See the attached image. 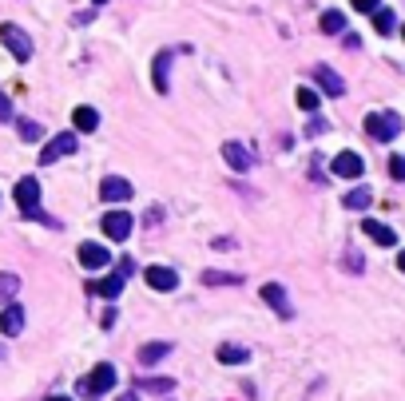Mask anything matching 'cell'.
<instances>
[{
  "label": "cell",
  "mask_w": 405,
  "mask_h": 401,
  "mask_svg": "<svg viewBox=\"0 0 405 401\" xmlns=\"http://www.w3.org/2000/svg\"><path fill=\"white\" fill-rule=\"evenodd\" d=\"M72 123H76V131H96L100 128V111L96 108H76L72 111Z\"/></svg>",
  "instance_id": "19"
},
{
  "label": "cell",
  "mask_w": 405,
  "mask_h": 401,
  "mask_svg": "<svg viewBox=\"0 0 405 401\" xmlns=\"http://www.w3.org/2000/svg\"><path fill=\"white\" fill-rule=\"evenodd\" d=\"M91 4H108V0H91Z\"/></svg>",
  "instance_id": "38"
},
{
  "label": "cell",
  "mask_w": 405,
  "mask_h": 401,
  "mask_svg": "<svg viewBox=\"0 0 405 401\" xmlns=\"http://www.w3.org/2000/svg\"><path fill=\"white\" fill-rule=\"evenodd\" d=\"M202 282L207 286H239V274H227V271H202Z\"/></svg>",
  "instance_id": "22"
},
{
  "label": "cell",
  "mask_w": 405,
  "mask_h": 401,
  "mask_svg": "<svg viewBox=\"0 0 405 401\" xmlns=\"http://www.w3.org/2000/svg\"><path fill=\"white\" fill-rule=\"evenodd\" d=\"M0 120H12V103H8V96L0 91Z\"/></svg>",
  "instance_id": "34"
},
{
  "label": "cell",
  "mask_w": 405,
  "mask_h": 401,
  "mask_svg": "<svg viewBox=\"0 0 405 401\" xmlns=\"http://www.w3.org/2000/svg\"><path fill=\"white\" fill-rule=\"evenodd\" d=\"M139 390H147V393H171L175 390V378H139Z\"/></svg>",
  "instance_id": "23"
},
{
  "label": "cell",
  "mask_w": 405,
  "mask_h": 401,
  "mask_svg": "<svg viewBox=\"0 0 405 401\" xmlns=\"http://www.w3.org/2000/svg\"><path fill=\"white\" fill-rule=\"evenodd\" d=\"M394 24H397V16L389 9H377L374 12V28L382 32V36H389V32H394Z\"/></svg>",
  "instance_id": "25"
},
{
  "label": "cell",
  "mask_w": 405,
  "mask_h": 401,
  "mask_svg": "<svg viewBox=\"0 0 405 401\" xmlns=\"http://www.w3.org/2000/svg\"><path fill=\"white\" fill-rule=\"evenodd\" d=\"M0 44H4L16 60H24V64L32 60V40L24 36L21 28H16V24H0Z\"/></svg>",
  "instance_id": "3"
},
{
  "label": "cell",
  "mask_w": 405,
  "mask_h": 401,
  "mask_svg": "<svg viewBox=\"0 0 405 401\" xmlns=\"http://www.w3.org/2000/svg\"><path fill=\"white\" fill-rule=\"evenodd\" d=\"M0 358H4V350H0Z\"/></svg>",
  "instance_id": "40"
},
{
  "label": "cell",
  "mask_w": 405,
  "mask_h": 401,
  "mask_svg": "<svg viewBox=\"0 0 405 401\" xmlns=\"http://www.w3.org/2000/svg\"><path fill=\"white\" fill-rule=\"evenodd\" d=\"M72 151H76V131H60V135H56V140L40 151V163L48 167V163L64 159V155H72Z\"/></svg>",
  "instance_id": "6"
},
{
  "label": "cell",
  "mask_w": 405,
  "mask_h": 401,
  "mask_svg": "<svg viewBox=\"0 0 405 401\" xmlns=\"http://www.w3.org/2000/svg\"><path fill=\"white\" fill-rule=\"evenodd\" d=\"M16 203H21L24 215L36 211V207H40V183H36V179H21V183H16Z\"/></svg>",
  "instance_id": "10"
},
{
  "label": "cell",
  "mask_w": 405,
  "mask_h": 401,
  "mask_svg": "<svg viewBox=\"0 0 405 401\" xmlns=\"http://www.w3.org/2000/svg\"><path fill=\"white\" fill-rule=\"evenodd\" d=\"M132 227H135V219L127 211H108L103 215V235L112 242H123L127 235H132Z\"/></svg>",
  "instance_id": "4"
},
{
  "label": "cell",
  "mask_w": 405,
  "mask_h": 401,
  "mask_svg": "<svg viewBox=\"0 0 405 401\" xmlns=\"http://www.w3.org/2000/svg\"><path fill=\"white\" fill-rule=\"evenodd\" d=\"M322 131H326V120H318V115L306 123V135H310V140H314V135H322Z\"/></svg>",
  "instance_id": "32"
},
{
  "label": "cell",
  "mask_w": 405,
  "mask_h": 401,
  "mask_svg": "<svg viewBox=\"0 0 405 401\" xmlns=\"http://www.w3.org/2000/svg\"><path fill=\"white\" fill-rule=\"evenodd\" d=\"M16 294H21V278L8 274V271H0V302H12Z\"/></svg>",
  "instance_id": "21"
},
{
  "label": "cell",
  "mask_w": 405,
  "mask_h": 401,
  "mask_svg": "<svg viewBox=\"0 0 405 401\" xmlns=\"http://www.w3.org/2000/svg\"><path fill=\"white\" fill-rule=\"evenodd\" d=\"M370 199H374V195H370L365 187H358V191L346 195V207H350V211H362V207H370Z\"/></svg>",
  "instance_id": "27"
},
{
  "label": "cell",
  "mask_w": 405,
  "mask_h": 401,
  "mask_svg": "<svg viewBox=\"0 0 405 401\" xmlns=\"http://www.w3.org/2000/svg\"><path fill=\"white\" fill-rule=\"evenodd\" d=\"M48 401H72V397H60V393H52V397Z\"/></svg>",
  "instance_id": "37"
},
{
  "label": "cell",
  "mask_w": 405,
  "mask_h": 401,
  "mask_svg": "<svg viewBox=\"0 0 405 401\" xmlns=\"http://www.w3.org/2000/svg\"><path fill=\"white\" fill-rule=\"evenodd\" d=\"M132 183L127 179H120V175H108V179L100 183V199H108V203H127L132 199Z\"/></svg>",
  "instance_id": "8"
},
{
  "label": "cell",
  "mask_w": 405,
  "mask_h": 401,
  "mask_svg": "<svg viewBox=\"0 0 405 401\" xmlns=\"http://www.w3.org/2000/svg\"><path fill=\"white\" fill-rule=\"evenodd\" d=\"M100 326H103V330H108V326H115V306H108V310L100 314Z\"/></svg>",
  "instance_id": "33"
},
{
  "label": "cell",
  "mask_w": 405,
  "mask_h": 401,
  "mask_svg": "<svg viewBox=\"0 0 405 401\" xmlns=\"http://www.w3.org/2000/svg\"><path fill=\"white\" fill-rule=\"evenodd\" d=\"M223 159H227V167H234V171H246V167L254 163V155L243 147V143L227 140V143H223Z\"/></svg>",
  "instance_id": "13"
},
{
  "label": "cell",
  "mask_w": 405,
  "mask_h": 401,
  "mask_svg": "<svg viewBox=\"0 0 405 401\" xmlns=\"http://www.w3.org/2000/svg\"><path fill=\"white\" fill-rule=\"evenodd\" d=\"M115 274H120V278L127 282V278L135 274V262H132V259H120V262H115Z\"/></svg>",
  "instance_id": "30"
},
{
  "label": "cell",
  "mask_w": 405,
  "mask_h": 401,
  "mask_svg": "<svg viewBox=\"0 0 405 401\" xmlns=\"http://www.w3.org/2000/svg\"><path fill=\"white\" fill-rule=\"evenodd\" d=\"M115 401H139V397H135V393H123V397H115Z\"/></svg>",
  "instance_id": "35"
},
{
  "label": "cell",
  "mask_w": 405,
  "mask_h": 401,
  "mask_svg": "<svg viewBox=\"0 0 405 401\" xmlns=\"http://www.w3.org/2000/svg\"><path fill=\"white\" fill-rule=\"evenodd\" d=\"M115 385V366H108V361H100V366H96V370L88 373V378H80L76 381V393H80V397H100V393H108Z\"/></svg>",
  "instance_id": "1"
},
{
  "label": "cell",
  "mask_w": 405,
  "mask_h": 401,
  "mask_svg": "<svg viewBox=\"0 0 405 401\" xmlns=\"http://www.w3.org/2000/svg\"><path fill=\"white\" fill-rule=\"evenodd\" d=\"M330 171H334L338 179H358V175L365 171V163H362V155H358V151H338L334 163H330Z\"/></svg>",
  "instance_id": "5"
},
{
  "label": "cell",
  "mask_w": 405,
  "mask_h": 401,
  "mask_svg": "<svg viewBox=\"0 0 405 401\" xmlns=\"http://www.w3.org/2000/svg\"><path fill=\"white\" fill-rule=\"evenodd\" d=\"M350 4H354L358 12H370V16H374L377 9H382V0H350Z\"/></svg>",
  "instance_id": "31"
},
{
  "label": "cell",
  "mask_w": 405,
  "mask_h": 401,
  "mask_svg": "<svg viewBox=\"0 0 405 401\" xmlns=\"http://www.w3.org/2000/svg\"><path fill=\"white\" fill-rule=\"evenodd\" d=\"M401 36H405V24H401Z\"/></svg>",
  "instance_id": "39"
},
{
  "label": "cell",
  "mask_w": 405,
  "mask_h": 401,
  "mask_svg": "<svg viewBox=\"0 0 405 401\" xmlns=\"http://www.w3.org/2000/svg\"><path fill=\"white\" fill-rule=\"evenodd\" d=\"M362 231L370 235L374 242H382V247H394V242H397L394 227H385V222H377V219H362Z\"/></svg>",
  "instance_id": "16"
},
{
  "label": "cell",
  "mask_w": 405,
  "mask_h": 401,
  "mask_svg": "<svg viewBox=\"0 0 405 401\" xmlns=\"http://www.w3.org/2000/svg\"><path fill=\"white\" fill-rule=\"evenodd\" d=\"M171 354V341H147L139 350V366H155V361H163Z\"/></svg>",
  "instance_id": "18"
},
{
  "label": "cell",
  "mask_w": 405,
  "mask_h": 401,
  "mask_svg": "<svg viewBox=\"0 0 405 401\" xmlns=\"http://www.w3.org/2000/svg\"><path fill=\"white\" fill-rule=\"evenodd\" d=\"M314 80L326 96H346V80L338 76L334 68H326V64H314Z\"/></svg>",
  "instance_id": "9"
},
{
  "label": "cell",
  "mask_w": 405,
  "mask_h": 401,
  "mask_svg": "<svg viewBox=\"0 0 405 401\" xmlns=\"http://www.w3.org/2000/svg\"><path fill=\"white\" fill-rule=\"evenodd\" d=\"M389 175H394L397 183H405V155H394V159H389Z\"/></svg>",
  "instance_id": "29"
},
{
  "label": "cell",
  "mask_w": 405,
  "mask_h": 401,
  "mask_svg": "<svg viewBox=\"0 0 405 401\" xmlns=\"http://www.w3.org/2000/svg\"><path fill=\"white\" fill-rule=\"evenodd\" d=\"M397 266H401V274H405V251H401V254H397Z\"/></svg>",
  "instance_id": "36"
},
{
  "label": "cell",
  "mask_w": 405,
  "mask_h": 401,
  "mask_svg": "<svg viewBox=\"0 0 405 401\" xmlns=\"http://www.w3.org/2000/svg\"><path fill=\"white\" fill-rule=\"evenodd\" d=\"M88 290L112 302V298H120V294H123V278H120V274H112V278H96V282H88Z\"/></svg>",
  "instance_id": "15"
},
{
  "label": "cell",
  "mask_w": 405,
  "mask_h": 401,
  "mask_svg": "<svg viewBox=\"0 0 405 401\" xmlns=\"http://www.w3.org/2000/svg\"><path fill=\"white\" fill-rule=\"evenodd\" d=\"M263 302H266V306H274V310L283 314V318H294L290 298H286V290L278 286V282H266V286H263Z\"/></svg>",
  "instance_id": "12"
},
{
  "label": "cell",
  "mask_w": 405,
  "mask_h": 401,
  "mask_svg": "<svg viewBox=\"0 0 405 401\" xmlns=\"http://www.w3.org/2000/svg\"><path fill=\"white\" fill-rule=\"evenodd\" d=\"M0 330L8 334V338H16V334L24 330V306L8 302V306H4V314H0Z\"/></svg>",
  "instance_id": "14"
},
{
  "label": "cell",
  "mask_w": 405,
  "mask_h": 401,
  "mask_svg": "<svg viewBox=\"0 0 405 401\" xmlns=\"http://www.w3.org/2000/svg\"><path fill=\"white\" fill-rule=\"evenodd\" d=\"M318 24H322V32L338 36V32L346 28V16H342V12H322V21H318Z\"/></svg>",
  "instance_id": "24"
},
{
  "label": "cell",
  "mask_w": 405,
  "mask_h": 401,
  "mask_svg": "<svg viewBox=\"0 0 405 401\" xmlns=\"http://www.w3.org/2000/svg\"><path fill=\"white\" fill-rule=\"evenodd\" d=\"M143 278H147V286H152V290H159V294H171L175 286H179V274H175L171 266H147V274H143Z\"/></svg>",
  "instance_id": "7"
},
{
  "label": "cell",
  "mask_w": 405,
  "mask_h": 401,
  "mask_svg": "<svg viewBox=\"0 0 405 401\" xmlns=\"http://www.w3.org/2000/svg\"><path fill=\"white\" fill-rule=\"evenodd\" d=\"M171 52H159V56H155V91H163V96H167V91H171V80H167V72H171Z\"/></svg>",
  "instance_id": "17"
},
{
  "label": "cell",
  "mask_w": 405,
  "mask_h": 401,
  "mask_svg": "<svg viewBox=\"0 0 405 401\" xmlns=\"http://www.w3.org/2000/svg\"><path fill=\"white\" fill-rule=\"evenodd\" d=\"M365 131H370V140L389 143V140H397L401 120H397V111H370V115H365Z\"/></svg>",
  "instance_id": "2"
},
{
  "label": "cell",
  "mask_w": 405,
  "mask_h": 401,
  "mask_svg": "<svg viewBox=\"0 0 405 401\" xmlns=\"http://www.w3.org/2000/svg\"><path fill=\"white\" fill-rule=\"evenodd\" d=\"M16 131H21V140H24V143H36V140L44 135V128H40L36 120H21V123H16Z\"/></svg>",
  "instance_id": "26"
},
{
  "label": "cell",
  "mask_w": 405,
  "mask_h": 401,
  "mask_svg": "<svg viewBox=\"0 0 405 401\" xmlns=\"http://www.w3.org/2000/svg\"><path fill=\"white\" fill-rule=\"evenodd\" d=\"M298 108H302V111H318V91L298 88Z\"/></svg>",
  "instance_id": "28"
},
{
  "label": "cell",
  "mask_w": 405,
  "mask_h": 401,
  "mask_svg": "<svg viewBox=\"0 0 405 401\" xmlns=\"http://www.w3.org/2000/svg\"><path fill=\"white\" fill-rule=\"evenodd\" d=\"M80 262L88 266V271H103V266L112 262V254L103 251L100 242H80Z\"/></svg>",
  "instance_id": "11"
},
{
  "label": "cell",
  "mask_w": 405,
  "mask_h": 401,
  "mask_svg": "<svg viewBox=\"0 0 405 401\" xmlns=\"http://www.w3.org/2000/svg\"><path fill=\"white\" fill-rule=\"evenodd\" d=\"M219 361L223 366H243V361H251V350L246 346H219Z\"/></svg>",
  "instance_id": "20"
}]
</instances>
